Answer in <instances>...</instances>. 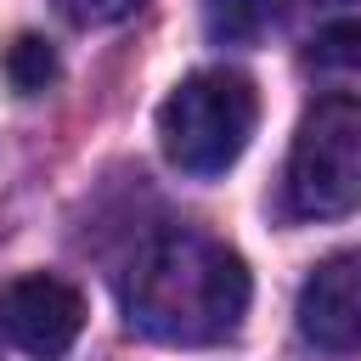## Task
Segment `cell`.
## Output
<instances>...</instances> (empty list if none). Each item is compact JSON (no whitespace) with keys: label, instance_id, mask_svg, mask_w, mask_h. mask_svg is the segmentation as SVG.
Returning a JSON list of instances; mask_svg holds the SVG:
<instances>
[{"label":"cell","instance_id":"cell-1","mask_svg":"<svg viewBox=\"0 0 361 361\" xmlns=\"http://www.w3.org/2000/svg\"><path fill=\"white\" fill-rule=\"evenodd\" d=\"M124 316L158 344H226L248 316V265L209 231L169 226L135 254L124 276Z\"/></svg>","mask_w":361,"mask_h":361},{"label":"cell","instance_id":"cell-2","mask_svg":"<svg viewBox=\"0 0 361 361\" xmlns=\"http://www.w3.org/2000/svg\"><path fill=\"white\" fill-rule=\"evenodd\" d=\"M259 124V96L231 68L180 79L158 107V147L180 175H226Z\"/></svg>","mask_w":361,"mask_h":361},{"label":"cell","instance_id":"cell-3","mask_svg":"<svg viewBox=\"0 0 361 361\" xmlns=\"http://www.w3.org/2000/svg\"><path fill=\"white\" fill-rule=\"evenodd\" d=\"M288 209L299 220L361 209V96H322L305 107L288 152Z\"/></svg>","mask_w":361,"mask_h":361},{"label":"cell","instance_id":"cell-4","mask_svg":"<svg viewBox=\"0 0 361 361\" xmlns=\"http://www.w3.org/2000/svg\"><path fill=\"white\" fill-rule=\"evenodd\" d=\"M79 327H85V299L62 276H17L0 288V333L17 350L56 361L73 350Z\"/></svg>","mask_w":361,"mask_h":361},{"label":"cell","instance_id":"cell-5","mask_svg":"<svg viewBox=\"0 0 361 361\" xmlns=\"http://www.w3.org/2000/svg\"><path fill=\"white\" fill-rule=\"evenodd\" d=\"M299 333L327 350V355H350L361 350V248H344L333 259H322L305 288H299Z\"/></svg>","mask_w":361,"mask_h":361},{"label":"cell","instance_id":"cell-6","mask_svg":"<svg viewBox=\"0 0 361 361\" xmlns=\"http://www.w3.org/2000/svg\"><path fill=\"white\" fill-rule=\"evenodd\" d=\"M299 45L322 68H361V0H288Z\"/></svg>","mask_w":361,"mask_h":361},{"label":"cell","instance_id":"cell-7","mask_svg":"<svg viewBox=\"0 0 361 361\" xmlns=\"http://www.w3.org/2000/svg\"><path fill=\"white\" fill-rule=\"evenodd\" d=\"M282 11L288 0H203V28L214 45H254Z\"/></svg>","mask_w":361,"mask_h":361},{"label":"cell","instance_id":"cell-8","mask_svg":"<svg viewBox=\"0 0 361 361\" xmlns=\"http://www.w3.org/2000/svg\"><path fill=\"white\" fill-rule=\"evenodd\" d=\"M6 79H11V90H23V96L45 90V85L56 79V51H51V39L17 34V39L6 45Z\"/></svg>","mask_w":361,"mask_h":361},{"label":"cell","instance_id":"cell-9","mask_svg":"<svg viewBox=\"0 0 361 361\" xmlns=\"http://www.w3.org/2000/svg\"><path fill=\"white\" fill-rule=\"evenodd\" d=\"M73 23H118V17H130L141 0H56Z\"/></svg>","mask_w":361,"mask_h":361}]
</instances>
